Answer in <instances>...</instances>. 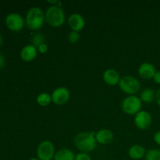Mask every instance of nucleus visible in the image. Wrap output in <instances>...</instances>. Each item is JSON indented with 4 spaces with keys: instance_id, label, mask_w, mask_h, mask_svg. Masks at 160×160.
<instances>
[{
    "instance_id": "obj_5",
    "label": "nucleus",
    "mask_w": 160,
    "mask_h": 160,
    "mask_svg": "<svg viewBox=\"0 0 160 160\" xmlns=\"http://www.w3.org/2000/svg\"><path fill=\"white\" fill-rule=\"evenodd\" d=\"M142 102L140 97L136 95H128L122 101L121 108L124 113L135 116L142 110Z\"/></svg>"
},
{
    "instance_id": "obj_24",
    "label": "nucleus",
    "mask_w": 160,
    "mask_h": 160,
    "mask_svg": "<svg viewBox=\"0 0 160 160\" xmlns=\"http://www.w3.org/2000/svg\"><path fill=\"white\" fill-rule=\"evenodd\" d=\"M152 79L154 80V81L156 83V84H160V70L159 71L156 72V73H155V75H154V77H153Z\"/></svg>"
},
{
    "instance_id": "obj_28",
    "label": "nucleus",
    "mask_w": 160,
    "mask_h": 160,
    "mask_svg": "<svg viewBox=\"0 0 160 160\" xmlns=\"http://www.w3.org/2000/svg\"><path fill=\"white\" fill-rule=\"evenodd\" d=\"M2 34H0V46L2 45Z\"/></svg>"
},
{
    "instance_id": "obj_14",
    "label": "nucleus",
    "mask_w": 160,
    "mask_h": 160,
    "mask_svg": "<svg viewBox=\"0 0 160 160\" xmlns=\"http://www.w3.org/2000/svg\"><path fill=\"white\" fill-rule=\"evenodd\" d=\"M97 143L100 145H109L113 141L114 134L109 129H101L95 133Z\"/></svg>"
},
{
    "instance_id": "obj_17",
    "label": "nucleus",
    "mask_w": 160,
    "mask_h": 160,
    "mask_svg": "<svg viewBox=\"0 0 160 160\" xmlns=\"http://www.w3.org/2000/svg\"><path fill=\"white\" fill-rule=\"evenodd\" d=\"M140 98L142 102L151 103L156 100V92L152 88H145L141 92Z\"/></svg>"
},
{
    "instance_id": "obj_2",
    "label": "nucleus",
    "mask_w": 160,
    "mask_h": 160,
    "mask_svg": "<svg viewBox=\"0 0 160 160\" xmlns=\"http://www.w3.org/2000/svg\"><path fill=\"white\" fill-rule=\"evenodd\" d=\"M45 21V12L39 7H32L28 11L25 24L31 31H38L43 27Z\"/></svg>"
},
{
    "instance_id": "obj_10",
    "label": "nucleus",
    "mask_w": 160,
    "mask_h": 160,
    "mask_svg": "<svg viewBox=\"0 0 160 160\" xmlns=\"http://www.w3.org/2000/svg\"><path fill=\"white\" fill-rule=\"evenodd\" d=\"M68 25L71 31L79 32L84 29L85 26V20L81 14L72 13L68 18Z\"/></svg>"
},
{
    "instance_id": "obj_16",
    "label": "nucleus",
    "mask_w": 160,
    "mask_h": 160,
    "mask_svg": "<svg viewBox=\"0 0 160 160\" xmlns=\"http://www.w3.org/2000/svg\"><path fill=\"white\" fill-rule=\"evenodd\" d=\"M74 154L72 150L70 148H61L58 150L54 156V160H75Z\"/></svg>"
},
{
    "instance_id": "obj_23",
    "label": "nucleus",
    "mask_w": 160,
    "mask_h": 160,
    "mask_svg": "<svg viewBox=\"0 0 160 160\" xmlns=\"http://www.w3.org/2000/svg\"><path fill=\"white\" fill-rule=\"evenodd\" d=\"M37 48H38V52L40 53H42V54H45V53H46L48 51V45L45 43L42 44L41 45H39Z\"/></svg>"
},
{
    "instance_id": "obj_19",
    "label": "nucleus",
    "mask_w": 160,
    "mask_h": 160,
    "mask_svg": "<svg viewBox=\"0 0 160 160\" xmlns=\"http://www.w3.org/2000/svg\"><path fill=\"white\" fill-rule=\"evenodd\" d=\"M145 160H160V149L152 148L146 152L145 156Z\"/></svg>"
},
{
    "instance_id": "obj_8",
    "label": "nucleus",
    "mask_w": 160,
    "mask_h": 160,
    "mask_svg": "<svg viewBox=\"0 0 160 160\" xmlns=\"http://www.w3.org/2000/svg\"><path fill=\"white\" fill-rule=\"evenodd\" d=\"M135 126L140 130H146L152 123V115L146 110H141L135 115L134 119Z\"/></svg>"
},
{
    "instance_id": "obj_6",
    "label": "nucleus",
    "mask_w": 160,
    "mask_h": 160,
    "mask_svg": "<svg viewBox=\"0 0 160 160\" xmlns=\"http://www.w3.org/2000/svg\"><path fill=\"white\" fill-rule=\"evenodd\" d=\"M36 153L37 158L40 160H52L54 159L56 149L52 142L45 140L40 142L37 148Z\"/></svg>"
},
{
    "instance_id": "obj_4",
    "label": "nucleus",
    "mask_w": 160,
    "mask_h": 160,
    "mask_svg": "<svg viewBox=\"0 0 160 160\" xmlns=\"http://www.w3.org/2000/svg\"><path fill=\"white\" fill-rule=\"evenodd\" d=\"M120 90L128 95H135L141 90V83L138 80L133 76H124L120 79L119 83Z\"/></svg>"
},
{
    "instance_id": "obj_11",
    "label": "nucleus",
    "mask_w": 160,
    "mask_h": 160,
    "mask_svg": "<svg viewBox=\"0 0 160 160\" xmlns=\"http://www.w3.org/2000/svg\"><path fill=\"white\" fill-rule=\"evenodd\" d=\"M103 81L106 84L110 86H115L119 84L120 81V75L115 69H107L104 71L102 74Z\"/></svg>"
},
{
    "instance_id": "obj_13",
    "label": "nucleus",
    "mask_w": 160,
    "mask_h": 160,
    "mask_svg": "<svg viewBox=\"0 0 160 160\" xmlns=\"http://www.w3.org/2000/svg\"><path fill=\"white\" fill-rule=\"evenodd\" d=\"M138 72V75L142 78L145 80H149L152 79L156 70V67H154L153 64L145 62L139 66Z\"/></svg>"
},
{
    "instance_id": "obj_27",
    "label": "nucleus",
    "mask_w": 160,
    "mask_h": 160,
    "mask_svg": "<svg viewBox=\"0 0 160 160\" xmlns=\"http://www.w3.org/2000/svg\"><path fill=\"white\" fill-rule=\"evenodd\" d=\"M156 103L158 104V106L160 107V88L156 92Z\"/></svg>"
},
{
    "instance_id": "obj_20",
    "label": "nucleus",
    "mask_w": 160,
    "mask_h": 160,
    "mask_svg": "<svg viewBox=\"0 0 160 160\" xmlns=\"http://www.w3.org/2000/svg\"><path fill=\"white\" fill-rule=\"evenodd\" d=\"M44 43H45V37H44L43 34H41V33H35L34 34H33V36L31 37V45L38 48L39 45Z\"/></svg>"
},
{
    "instance_id": "obj_26",
    "label": "nucleus",
    "mask_w": 160,
    "mask_h": 160,
    "mask_svg": "<svg viewBox=\"0 0 160 160\" xmlns=\"http://www.w3.org/2000/svg\"><path fill=\"white\" fill-rule=\"evenodd\" d=\"M5 65H6V59L3 55L0 53V70L5 67Z\"/></svg>"
},
{
    "instance_id": "obj_1",
    "label": "nucleus",
    "mask_w": 160,
    "mask_h": 160,
    "mask_svg": "<svg viewBox=\"0 0 160 160\" xmlns=\"http://www.w3.org/2000/svg\"><path fill=\"white\" fill-rule=\"evenodd\" d=\"M74 145L81 152H93L97 146L95 133L93 131L79 133L74 138Z\"/></svg>"
},
{
    "instance_id": "obj_9",
    "label": "nucleus",
    "mask_w": 160,
    "mask_h": 160,
    "mask_svg": "<svg viewBox=\"0 0 160 160\" xmlns=\"http://www.w3.org/2000/svg\"><path fill=\"white\" fill-rule=\"evenodd\" d=\"M51 96L53 103L58 106H62L70 100V92L67 88L59 87L53 91Z\"/></svg>"
},
{
    "instance_id": "obj_7",
    "label": "nucleus",
    "mask_w": 160,
    "mask_h": 160,
    "mask_svg": "<svg viewBox=\"0 0 160 160\" xmlns=\"http://www.w3.org/2000/svg\"><path fill=\"white\" fill-rule=\"evenodd\" d=\"M5 23L10 31L15 32L20 31L24 28V25H26L25 19H23V17L17 12H11L8 14L5 20Z\"/></svg>"
},
{
    "instance_id": "obj_3",
    "label": "nucleus",
    "mask_w": 160,
    "mask_h": 160,
    "mask_svg": "<svg viewBox=\"0 0 160 160\" xmlns=\"http://www.w3.org/2000/svg\"><path fill=\"white\" fill-rule=\"evenodd\" d=\"M45 21L52 28H60L64 24L66 15L62 7L50 6L45 12Z\"/></svg>"
},
{
    "instance_id": "obj_22",
    "label": "nucleus",
    "mask_w": 160,
    "mask_h": 160,
    "mask_svg": "<svg viewBox=\"0 0 160 160\" xmlns=\"http://www.w3.org/2000/svg\"><path fill=\"white\" fill-rule=\"evenodd\" d=\"M75 160H92L91 156H89L88 153L85 152H80L76 155L75 156Z\"/></svg>"
},
{
    "instance_id": "obj_15",
    "label": "nucleus",
    "mask_w": 160,
    "mask_h": 160,
    "mask_svg": "<svg viewBox=\"0 0 160 160\" xmlns=\"http://www.w3.org/2000/svg\"><path fill=\"white\" fill-rule=\"evenodd\" d=\"M146 154V150L145 147L141 145H134L128 150V156L130 158L134 160L142 159L145 157Z\"/></svg>"
},
{
    "instance_id": "obj_25",
    "label": "nucleus",
    "mask_w": 160,
    "mask_h": 160,
    "mask_svg": "<svg viewBox=\"0 0 160 160\" xmlns=\"http://www.w3.org/2000/svg\"><path fill=\"white\" fill-rule=\"evenodd\" d=\"M153 138H154V142H156L158 145H159L160 146V131H157V132L154 134Z\"/></svg>"
},
{
    "instance_id": "obj_18",
    "label": "nucleus",
    "mask_w": 160,
    "mask_h": 160,
    "mask_svg": "<svg viewBox=\"0 0 160 160\" xmlns=\"http://www.w3.org/2000/svg\"><path fill=\"white\" fill-rule=\"evenodd\" d=\"M37 103L41 106H47L52 102L51 95H49L47 92H42L39 94L36 98Z\"/></svg>"
},
{
    "instance_id": "obj_29",
    "label": "nucleus",
    "mask_w": 160,
    "mask_h": 160,
    "mask_svg": "<svg viewBox=\"0 0 160 160\" xmlns=\"http://www.w3.org/2000/svg\"><path fill=\"white\" fill-rule=\"evenodd\" d=\"M28 160H40L38 158H31V159H28Z\"/></svg>"
},
{
    "instance_id": "obj_12",
    "label": "nucleus",
    "mask_w": 160,
    "mask_h": 160,
    "mask_svg": "<svg viewBox=\"0 0 160 160\" xmlns=\"http://www.w3.org/2000/svg\"><path fill=\"white\" fill-rule=\"evenodd\" d=\"M38 52V48L30 44V45H25L24 47L22 48V49L20 50V56L22 60L26 62H29L34 60L37 57Z\"/></svg>"
},
{
    "instance_id": "obj_21",
    "label": "nucleus",
    "mask_w": 160,
    "mask_h": 160,
    "mask_svg": "<svg viewBox=\"0 0 160 160\" xmlns=\"http://www.w3.org/2000/svg\"><path fill=\"white\" fill-rule=\"evenodd\" d=\"M81 38V35H80L79 32H77V31H71L67 35V39H68L69 42L72 44L78 43L80 41Z\"/></svg>"
}]
</instances>
